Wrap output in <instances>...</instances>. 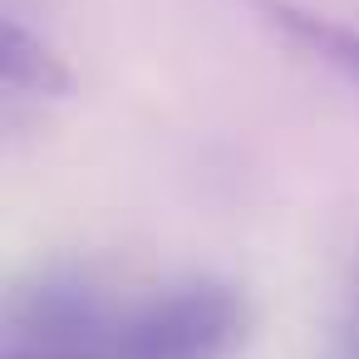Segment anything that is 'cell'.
Instances as JSON below:
<instances>
[{"label":"cell","mask_w":359,"mask_h":359,"mask_svg":"<svg viewBox=\"0 0 359 359\" xmlns=\"http://www.w3.org/2000/svg\"><path fill=\"white\" fill-rule=\"evenodd\" d=\"M11 359H74V354H45V349H25V344H20Z\"/></svg>","instance_id":"obj_6"},{"label":"cell","mask_w":359,"mask_h":359,"mask_svg":"<svg viewBox=\"0 0 359 359\" xmlns=\"http://www.w3.org/2000/svg\"><path fill=\"white\" fill-rule=\"evenodd\" d=\"M20 330H25V349H45V354H74V359H99V344L109 339L114 354V334L104 320V305L84 290V285H40L25 310H20Z\"/></svg>","instance_id":"obj_2"},{"label":"cell","mask_w":359,"mask_h":359,"mask_svg":"<svg viewBox=\"0 0 359 359\" xmlns=\"http://www.w3.org/2000/svg\"><path fill=\"white\" fill-rule=\"evenodd\" d=\"M339 354H344V359H359V280H354L349 305H344V325H339Z\"/></svg>","instance_id":"obj_5"},{"label":"cell","mask_w":359,"mask_h":359,"mask_svg":"<svg viewBox=\"0 0 359 359\" xmlns=\"http://www.w3.org/2000/svg\"><path fill=\"white\" fill-rule=\"evenodd\" d=\"M251 11L276 40H285L290 50H300L305 60L325 65L330 74H339L344 84L359 89V30H349L330 15H315L305 6H290V0H251Z\"/></svg>","instance_id":"obj_3"},{"label":"cell","mask_w":359,"mask_h":359,"mask_svg":"<svg viewBox=\"0 0 359 359\" xmlns=\"http://www.w3.org/2000/svg\"><path fill=\"white\" fill-rule=\"evenodd\" d=\"M0 74H6V84L15 94H25V99H69L74 94L69 65L15 20L0 30Z\"/></svg>","instance_id":"obj_4"},{"label":"cell","mask_w":359,"mask_h":359,"mask_svg":"<svg viewBox=\"0 0 359 359\" xmlns=\"http://www.w3.org/2000/svg\"><path fill=\"white\" fill-rule=\"evenodd\" d=\"M251 339V305L231 285H182L138 305L118 334L114 359H236Z\"/></svg>","instance_id":"obj_1"}]
</instances>
